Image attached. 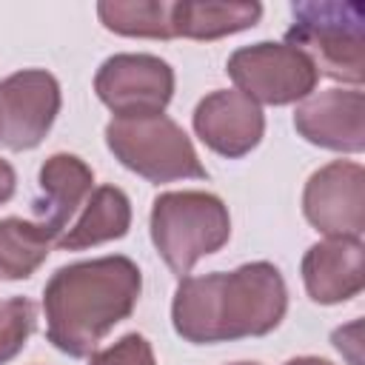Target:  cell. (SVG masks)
I'll use <instances>...</instances> for the list:
<instances>
[{
    "instance_id": "6da1fadb",
    "label": "cell",
    "mask_w": 365,
    "mask_h": 365,
    "mask_svg": "<svg viewBox=\"0 0 365 365\" xmlns=\"http://www.w3.org/2000/svg\"><path fill=\"white\" fill-rule=\"evenodd\" d=\"M288 311V288L274 262L257 259L234 271L182 277L174 302V331L194 345L271 334Z\"/></svg>"
},
{
    "instance_id": "7a4b0ae2",
    "label": "cell",
    "mask_w": 365,
    "mask_h": 365,
    "mask_svg": "<svg viewBox=\"0 0 365 365\" xmlns=\"http://www.w3.org/2000/svg\"><path fill=\"white\" fill-rule=\"evenodd\" d=\"M140 288V268L123 254L57 268L43 288L48 342L74 359L91 356L97 342L131 317Z\"/></svg>"
},
{
    "instance_id": "3957f363",
    "label": "cell",
    "mask_w": 365,
    "mask_h": 365,
    "mask_svg": "<svg viewBox=\"0 0 365 365\" xmlns=\"http://www.w3.org/2000/svg\"><path fill=\"white\" fill-rule=\"evenodd\" d=\"M151 242L180 279L231 237L228 205L211 191H165L151 202Z\"/></svg>"
},
{
    "instance_id": "277c9868",
    "label": "cell",
    "mask_w": 365,
    "mask_h": 365,
    "mask_svg": "<svg viewBox=\"0 0 365 365\" xmlns=\"http://www.w3.org/2000/svg\"><path fill=\"white\" fill-rule=\"evenodd\" d=\"M294 23L285 31V43L299 48L331 80L359 88L365 77V9L362 3H294Z\"/></svg>"
},
{
    "instance_id": "5b68a950",
    "label": "cell",
    "mask_w": 365,
    "mask_h": 365,
    "mask_svg": "<svg viewBox=\"0 0 365 365\" xmlns=\"http://www.w3.org/2000/svg\"><path fill=\"white\" fill-rule=\"evenodd\" d=\"M106 145L120 165L148 182L208 177L191 137L165 114L114 117L106 125Z\"/></svg>"
},
{
    "instance_id": "8992f818",
    "label": "cell",
    "mask_w": 365,
    "mask_h": 365,
    "mask_svg": "<svg viewBox=\"0 0 365 365\" xmlns=\"http://www.w3.org/2000/svg\"><path fill=\"white\" fill-rule=\"evenodd\" d=\"M228 77L237 91H242L257 106H288L305 100L317 88L314 63L288 43H254L237 48L225 63Z\"/></svg>"
},
{
    "instance_id": "52a82bcc",
    "label": "cell",
    "mask_w": 365,
    "mask_h": 365,
    "mask_svg": "<svg viewBox=\"0 0 365 365\" xmlns=\"http://www.w3.org/2000/svg\"><path fill=\"white\" fill-rule=\"evenodd\" d=\"M94 91L114 117L163 114L174 97V68L157 54H111L97 68Z\"/></svg>"
},
{
    "instance_id": "ba28073f",
    "label": "cell",
    "mask_w": 365,
    "mask_h": 365,
    "mask_svg": "<svg viewBox=\"0 0 365 365\" xmlns=\"http://www.w3.org/2000/svg\"><path fill=\"white\" fill-rule=\"evenodd\" d=\"M305 220L325 237L362 240L365 234V168L334 160L317 168L302 191Z\"/></svg>"
},
{
    "instance_id": "9c48e42d",
    "label": "cell",
    "mask_w": 365,
    "mask_h": 365,
    "mask_svg": "<svg viewBox=\"0 0 365 365\" xmlns=\"http://www.w3.org/2000/svg\"><path fill=\"white\" fill-rule=\"evenodd\" d=\"M60 114V83L46 68H23L0 80V143L29 151L43 143Z\"/></svg>"
},
{
    "instance_id": "30bf717a",
    "label": "cell",
    "mask_w": 365,
    "mask_h": 365,
    "mask_svg": "<svg viewBox=\"0 0 365 365\" xmlns=\"http://www.w3.org/2000/svg\"><path fill=\"white\" fill-rule=\"evenodd\" d=\"M294 128L311 145L359 154L365 148V94L359 88H328L311 94L297 106Z\"/></svg>"
},
{
    "instance_id": "8fae6325",
    "label": "cell",
    "mask_w": 365,
    "mask_h": 365,
    "mask_svg": "<svg viewBox=\"0 0 365 365\" xmlns=\"http://www.w3.org/2000/svg\"><path fill=\"white\" fill-rule=\"evenodd\" d=\"M197 137L220 157L237 160L259 145L265 134L262 108L237 88H217L205 94L194 108Z\"/></svg>"
},
{
    "instance_id": "7c38bea8",
    "label": "cell",
    "mask_w": 365,
    "mask_h": 365,
    "mask_svg": "<svg viewBox=\"0 0 365 365\" xmlns=\"http://www.w3.org/2000/svg\"><path fill=\"white\" fill-rule=\"evenodd\" d=\"M302 282L314 302L336 305L365 288V245L362 240H322L302 257Z\"/></svg>"
},
{
    "instance_id": "4fadbf2b",
    "label": "cell",
    "mask_w": 365,
    "mask_h": 365,
    "mask_svg": "<svg viewBox=\"0 0 365 365\" xmlns=\"http://www.w3.org/2000/svg\"><path fill=\"white\" fill-rule=\"evenodd\" d=\"M94 171L77 154H51L40 165V197L31 202L34 222L57 242L74 211L91 197Z\"/></svg>"
},
{
    "instance_id": "5bb4252c",
    "label": "cell",
    "mask_w": 365,
    "mask_h": 365,
    "mask_svg": "<svg viewBox=\"0 0 365 365\" xmlns=\"http://www.w3.org/2000/svg\"><path fill=\"white\" fill-rule=\"evenodd\" d=\"M259 17L262 6L257 0H177L171 3V34L188 40H220L225 34L254 29Z\"/></svg>"
},
{
    "instance_id": "9a60e30c",
    "label": "cell",
    "mask_w": 365,
    "mask_h": 365,
    "mask_svg": "<svg viewBox=\"0 0 365 365\" xmlns=\"http://www.w3.org/2000/svg\"><path fill=\"white\" fill-rule=\"evenodd\" d=\"M128 228H131V202L125 191L117 185H100L86 200L80 220L60 234L57 248L83 251L108 240H120L128 234Z\"/></svg>"
},
{
    "instance_id": "2e32d148",
    "label": "cell",
    "mask_w": 365,
    "mask_h": 365,
    "mask_svg": "<svg viewBox=\"0 0 365 365\" xmlns=\"http://www.w3.org/2000/svg\"><path fill=\"white\" fill-rule=\"evenodd\" d=\"M51 237L23 217L0 220V279H26L31 277L51 251Z\"/></svg>"
},
{
    "instance_id": "e0dca14e",
    "label": "cell",
    "mask_w": 365,
    "mask_h": 365,
    "mask_svg": "<svg viewBox=\"0 0 365 365\" xmlns=\"http://www.w3.org/2000/svg\"><path fill=\"white\" fill-rule=\"evenodd\" d=\"M100 23L123 37L171 40V3L165 0H103L97 3Z\"/></svg>"
},
{
    "instance_id": "ac0fdd59",
    "label": "cell",
    "mask_w": 365,
    "mask_h": 365,
    "mask_svg": "<svg viewBox=\"0 0 365 365\" xmlns=\"http://www.w3.org/2000/svg\"><path fill=\"white\" fill-rule=\"evenodd\" d=\"M37 325V308L29 297H9L0 302V365L11 362L29 342Z\"/></svg>"
},
{
    "instance_id": "d6986e66",
    "label": "cell",
    "mask_w": 365,
    "mask_h": 365,
    "mask_svg": "<svg viewBox=\"0 0 365 365\" xmlns=\"http://www.w3.org/2000/svg\"><path fill=\"white\" fill-rule=\"evenodd\" d=\"M88 365H157L154 348L143 334H125L103 351H94Z\"/></svg>"
},
{
    "instance_id": "ffe728a7",
    "label": "cell",
    "mask_w": 365,
    "mask_h": 365,
    "mask_svg": "<svg viewBox=\"0 0 365 365\" xmlns=\"http://www.w3.org/2000/svg\"><path fill=\"white\" fill-rule=\"evenodd\" d=\"M14 188H17V174H14V168H11L9 160H0V205L14 197Z\"/></svg>"
},
{
    "instance_id": "44dd1931",
    "label": "cell",
    "mask_w": 365,
    "mask_h": 365,
    "mask_svg": "<svg viewBox=\"0 0 365 365\" xmlns=\"http://www.w3.org/2000/svg\"><path fill=\"white\" fill-rule=\"evenodd\" d=\"M285 365H334V362L331 359H322V356H294Z\"/></svg>"
},
{
    "instance_id": "7402d4cb",
    "label": "cell",
    "mask_w": 365,
    "mask_h": 365,
    "mask_svg": "<svg viewBox=\"0 0 365 365\" xmlns=\"http://www.w3.org/2000/svg\"><path fill=\"white\" fill-rule=\"evenodd\" d=\"M234 365H259V362H234Z\"/></svg>"
}]
</instances>
